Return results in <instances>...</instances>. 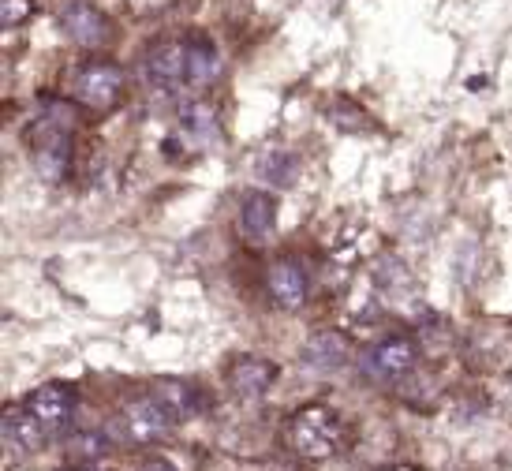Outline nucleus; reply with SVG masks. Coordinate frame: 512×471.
I'll use <instances>...</instances> for the list:
<instances>
[{
    "instance_id": "obj_1",
    "label": "nucleus",
    "mask_w": 512,
    "mask_h": 471,
    "mask_svg": "<svg viewBox=\"0 0 512 471\" xmlns=\"http://www.w3.org/2000/svg\"><path fill=\"white\" fill-rule=\"evenodd\" d=\"M72 128H75V113L72 105L64 101H53L30 128V143H34V165L42 172L49 184H60L68 176V165H72Z\"/></svg>"
},
{
    "instance_id": "obj_2",
    "label": "nucleus",
    "mask_w": 512,
    "mask_h": 471,
    "mask_svg": "<svg viewBox=\"0 0 512 471\" xmlns=\"http://www.w3.org/2000/svg\"><path fill=\"white\" fill-rule=\"evenodd\" d=\"M288 445L303 460H329L344 445V419L326 404H307L288 419Z\"/></svg>"
},
{
    "instance_id": "obj_3",
    "label": "nucleus",
    "mask_w": 512,
    "mask_h": 471,
    "mask_svg": "<svg viewBox=\"0 0 512 471\" xmlns=\"http://www.w3.org/2000/svg\"><path fill=\"white\" fill-rule=\"evenodd\" d=\"M124 86H128V79H124L120 64H113V60H90L75 75L72 94L90 113H109L124 98Z\"/></svg>"
},
{
    "instance_id": "obj_4",
    "label": "nucleus",
    "mask_w": 512,
    "mask_h": 471,
    "mask_svg": "<svg viewBox=\"0 0 512 471\" xmlns=\"http://www.w3.org/2000/svg\"><path fill=\"white\" fill-rule=\"evenodd\" d=\"M172 423H176V419H172L169 408H165L157 397L131 400V404H124V412L116 415V427H120V434H124L128 442H135V445L169 438Z\"/></svg>"
},
{
    "instance_id": "obj_5",
    "label": "nucleus",
    "mask_w": 512,
    "mask_h": 471,
    "mask_svg": "<svg viewBox=\"0 0 512 471\" xmlns=\"http://www.w3.org/2000/svg\"><path fill=\"white\" fill-rule=\"evenodd\" d=\"M146 79L161 90H191V45L184 42H157L146 53Z\"/></svg>"
},
{
    "instance_id": "obj_6",
    "label": "nucleus",
    "mask_w": 512,
    "mask_h": 471,
    "mask_svg": "<svg viewBox=\"0 0 512 471\" xmlns=\"http://www.w3.org/2000/svg\"><path fill=\"white\" fill-rule=\"evenodd\" d=\"M60 27L64 34L72 38L75 45H83V49H98L113 38V23L105 19L101 8H94L90 0H68L64 8H60Z\"/></svg>"
},
{
    "instance_id": "obj_7",
    "label": "nucleus",
    "mask_w": 512,
    "mask_h": 471,
    "mask_svg": "<svg viewBox=\"0 0 512 471\" xmlns=\"http://www.w3.org/2000/svg\"><path fill=\"white\" fill-rule=\"evenodd\" d=\"M415 363H419V348H415L412 337H385L363 359L367 374L378 382H397L408 371H415Z\"/></svg>"
},
{
    "instance_id": "obj_8",
    "label": "nucleus",
    "mask_w": 512,
    "mask_h": 471,
    "mask_svg": "<svg viewBox=\"0 0 512 471\" xmlns=\"http://www.w3.org/2000/svg\"><path fill=\"white\" fill-rule=\"evenodd\" d=\"M27 408L38 415L42 427L53 434V430L72 423L75 408H79V393H75L72 386H64V382H49V386H38L34 393H30Z\"/></svg>"
},
{
    "instance_id": "obj_9",
    "label": "nucleus",
    "mask_w": 512,
    "mask_h": 471,
    "mask_svg": "<svg viewBox=\"0 0 512 471\" xmlns=\"http://www.w3.org/2000/svg\"><path fill=\"white\" fill-rule=\"evenodd\" d=\"M266 285H270V296L277 307L285 311H299L307 303V292H311V281H307V270L296 258H281L273 262L270 273H266Z\"/></svg>"
},
{
    "instance_id": "obj_10",
    "label": "nucleus",
    "mask_w": 512,
    "mask_h": 471,
    "mask_svg": "<svg viewBox=\"0 0 512 471\" xmlns=\"http://www.w3.org/2000/svg\"><path fill=\"white\" fill-rule=\"evenodd\" d=\"M0 430H4V442L12 445L15 453H42L45 438H49V430L42 427V419L30 412L27 404H12V408H4Z\"/></svg>"
},
{
    "instance_id": "obj_11",
    "label": "nucleus",
    "mask_w": 512,
    "mask_h": 471,
    "mask_svg": "<svg viewBox=\"0 0 512 471\" xmlns=\"http://www.w3.org/2000/svg\"><path fill=\"white\" fill-rule=\"evenodd\" d=\"M352 359V344L344 333L337 329H322V333H314L307 348H303V363L311 367V371H341L344 363Z\"/></svg>"
},
{
    "instance_id": "obj_12",
    "label": "nucleus",
    "mask_w": 512,
    "mask_h": 471,
    "mask_svg": "<svg viewBox=\"0 0 512 471\" xmlns=\"http://www.w3.org/2000/svg\"><path fill=\"white\" fill-rule=\"evenodd\" d=\"M273 378H277V367L258 356H240L228 367V386L236 397H262L273 386Z\"/></svg>"
},
{
    "instance_id": "obj_13",
    "label": "nucleus",
    "mask_w": 512,
    "mask_h": 471,
    "mask_svg": "<svg viewBox=\"0 0 512 471\" xmlns=\"http://www.w3.org/2000/svg\"><path fill=\"white\" fill-rule=\"evenodd\" d=\"M240 225H243V236L255 243L270 236L273 225H277V199H273L270 191H251V195L243 199Z\"/></svg>"
},
{
    "instance_id": "obj_14",
    "label": "nucleus",
    "mask_w": 512,
    "mask_h": 471,
    "mask_svg": "<svg viewBox=\"0 0 512 471\" xmlns=\"http://www.w3.org/2000/svg\"><path fill=\"white\" fill-rule=\"evenodd\" d=\"M154 397L169 408V415L176 423H184V419H195V415L206 408V397H202L195 386H187V382H157Z\"/></svg>"
},
{
    "instance_id": "obj_15",
    "label": "nucleus",
    "mask_w": 512,
    "mask_h": 471,
    "mask_svg": "<svg viewBox=\"0 0 512 471\" xmlns=\"http://www.w3.org/2000/svg\"><path fill=\"white\" fill-rule=\"evenodd\" d=\"M184 131L195 135V143H217V109L214 105H206V101H195V105H187L184 109Z\"/></svg>"
},
{
    "instance_id": "obj_16",
    "label": "nucleus",
    "mask_w": 512,
    "mask_h": 471,
    "mask_svg": "<svg viewBox=\"0 0 512 471\" xmlns=\"http://www.w3.org/2000/svg\"><path fill=\"white\" fill-rule=\"evenodd\" d=\"M105 449H109V442H105L101 434H79V438L72 442V453L83 460H98Z\"/></svg>"
},
{
    "instance_id": "obj_17",
    "label": "nucleus",
    "mask_w": 512,
    "mask_h": 471,
    "mask_svg": "<svg viewBox=\"0 0 512 471\" xmlns=\"http://www.w3.org/2000/svg\"><path fill=\"white\" fill-rule=\"evenodd\" d=\"M23 19H30V0H4V4H0V23L8 30L19 27Z\"/></svg>"
},
{
    "instance_id": "obj_18",
    "label": "nucleus",
    "mask_w": 512,
    "mask_h": 471,
    "mask_svg": "<svg viewBox=\"0 0 512 471\" xmlns=\"http://www.w3.org/2000/svg\"><path fill=\"white\" fill-rule=\"evenodd\" d=\"M139 471H176V468H172L169 460H161V457H150V460H146V464H143V468H139Z\"/></svg>"
},
{
    "instance_id": "obj_19",
    "label": "nucleus",
    "mask_w": 512,
    "mask_h": 471,
    "mask_svg": "<svg viewBox=\"0 0 512 471\" xmlns=\"http://www.w3.org/2000/svg\"><path fill=\"white\" fill-rule=\"evenodd\" d=\"M378 471H419V468H412V464H393V468H378Z\"/></svg>"
},
{
    "instance_id": "obj_20",
    "label": "nucleus",
    "mask_w": 512,
    "mask_h": 471,
    "mask_svg": "<svg viewBox=\"0 0 512 471\" xmlns=\"http://www.w3.org/2000/svg\"><path fill=\"white\" fill-rule=\"evenodd\" d=\"M79 471H98V468H90V464H86V468H79Z\"/></svg>"
}]
</instances>
